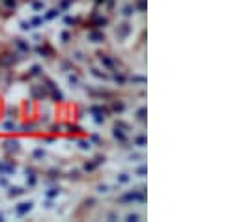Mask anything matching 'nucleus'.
I'll use <instances>...</instances> for the list:
<instances>
[{"instance_id": "f257e3e1", "label": "nucleus", "mask_w": 241, "mask_h": 222, "mask_svg": "<svg viewBox=\"0 0 241 222\" xmlns=\"http://www.w3.org/2000/svg\"><path fill=\"white\" fill-rule=\"evenodd\" d=\"M21 205H23V207H17V213H19V215H23L25 211H30V209H32V203H21Z\"/></svg>"}, {"instance_id": "f03ea898", "label": "nucleus", "mask_w": 241, "mask_h": 222, "mask_svg": "<svg viewBox=\"0 0 241 222\" xmlns=\"http://www.w3.org/2000/svg\"><path fill=\"white\" fill-rule=\"evenodd\" d=\"M21 192H23V190H21V189H13V190H11V192H9V194H11V196H17V194H21Z\"/></svg>"}, {"instance_id": "7ed1b4c3", "label": "nucleus", "mask_w": 241, "mask_h": 222, "mask_svg": "<svg viewBox=\"0 0 241 222\" xmlns=\"http://www.w3.org/2000/svg\"><path fill=\"white\" fill-rule=\"evenodd\" d=\"M133 11H135V9H133V8H131V6H127V8H125V15H131Z\"/></svg>"}, {"instance_id": "20e7f679", "label": "nucleus", "mask_w": 241, "mask_h": 222, "mask_svg": "<svg viewBox=\"0 0 241 222\" xmlns=\"http://www.w3.org/2000/svg\"><path fill=\"white\" fill-rule=\"evenodd\" d=\"M136 218H138L136 215H129V217H127V220H136Z\"/></svg>"}]
</instances>
